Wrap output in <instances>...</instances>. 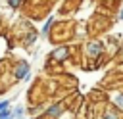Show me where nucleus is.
I'll return each instance as SVG.
<instances>
[{
	"label": "nucleus",
	"mask_w": 123,
	"mask_h": 119,
	"mask_svg": "<svg viewBox=\"0 0 123 119\" xmlns=\"http://www.w3.org/2000/svg\"><path fill=\"white\" fill-rule=\"evenodd\" d=\"M83 52H85V56H86L88 60H98V58L104 54V42L98 40V38H92V40H88V42L85 44Z\"/></svg>",
	"instance_id": "f257e3e1"
},
{
	"label": "nucleus",
	"mask_w": 123,
	"mask_h": 119,
	"mask_svg": "<svg viewBox=\"0 0 123 119\" xmlns=\"http://www.w3.org/2000/svg\"><path fill=\"white\" fill-rule=\"evenodd\" d=\"M13 79L15 81H29L31 79V63L29 61H17L13 67Z\"/></svg>",
	"instance_id": "f03ea898"
},
{
	"label": "nucleus",
	"mask_w": 123,
	"mask_h": 119,
	"mask_svg": "<svg viewBox=\"0 0 123 119\" xmlns=\"http://www.w3.org/2000/svg\"><path fill=\"white\" fill-rule=\"evenodd\" d=\"M63 104L62 102H56V104H50L44 111H42V115H44V119H60L62 115H63Z\"/></svg>",
	"instance_id": "7ed1b4c3"
},
{
	"label": "nucleus",
	"mask_w": 123,
	"mask_h": 119,
	"mask_svg": "<svg viewBox=\"0 0 123 119\" xmlns=\"http://www.w3.org/2000/svg\"><path fill=\"white\" fill-rule=\"evenodd\" d=\"M69 54H71V48L67 46V44H62V46H58V48H54L52 50V54H50V58L54 60V61H65L67 58H69Z\"/></svg>",
	"instance_id": "20e7f679"
},
{
	"label": "nucleus",
	"mask_w": 123,
	"mask_h": 119,
	"mask_svg": "<svg viewBox=\"0 0 123 119\" xmlns=\"http://www.w3.org/2000/svg\"><path fill=\"white\" fill-rule=\"evenodd\" d=\"M100 119H121V111L115 107V106H108L104 111H102V117Z\"/></svg>",
	"instance_id": "39448f33"
},
{
	"label": "nucleus",
	"mask_w": 123,
	"mask_h": 119,
	"mask_svg": "<svg viewBox=\"0 0 123 119\" xmlns=\"http://www.w3.org/2000/svg\"><path fill=\"white\" fill-rule=\"evenodd\" d=\"M52 25H54V17H48V19L44 21L42 29H40V35H42V36H48L50 31H52Z\"/></svg>",
	"instance_id": "423d86ee"
},
{
	"label": "nucleus",
	"mask_w": 123,
	"mask_h": 119,
	"mask_svg": "<svg viewBox=\"0 0 123 119\" xmlns=\"http://www.w3.org/2000/svg\"><path fill=\"white\" fill-rule=\"evenodd\" d=\"M25 107L23 106H17V107H13L12 109V119H25Z\"/></svg>",
	"instance_id": "0eeeda50"
},
{
	"label": "nucleus",
	"mask_w": 123,
	"mask_h": 119,
	"mask_svg": "<svg viewBox=\"0 0 123 119\" xmlns=\"http://www.w3.org/2000/svg\"><path fill=\"white\" fill-rule=\"evenodd\" d=\"M37 38H38V33H37V31H29L27 36H25V40H23V44H25V46H31Z\"/></svg>",
	"instance_id": "6e6552de"
},
{
	"label": "nucleus",
	"mask_w": 123,
	"mask_h": 119,
	"mask_svg": "<svg viewBox=\"0 0 123 119\" xmlns=\"http://www.w3.org/2000/svg\"><path fill=\"white\" fill-rule=\"evenodd\" d=\"M111 106H115V107H117V109H119V111L123 113V92H121V94H115V96H113V104H111Z\"/></svg>",
	"instance_id": "1a4fd4ad"
},
{
	"label": "nucleus",
	"mask_w": 123,
	"mask_h": 119,
	"mask_svg": "<svg viewBox=\"0 0 123 119\" xmlns=\"http://www.w3.org/2000/svg\"><path fill=\"white\" fill-rule=\"evenodd\" d=\"M25 2H27V0H6V4H8L12 10H17V8H21Z\"/></svg>",
	"instance_id": "9d476101"
},
{
	"label": "nucleus",
	"mask_w": 123,
	"mask_h": 119,
	"mask_svg": "<svg viewBox=\"0 0 123 119\" xmlns=\"http://www.w3.org/2000/svg\"><path fill=\"white\" fill-rule=\"evenodd\" d=\"M6 107H10V100H2V102H0V111L6 109Z\"/></svg>",
	"instance_id": "9b49d317"
},
{
	"label": "nucleus",
	"mask_w": 123,
	"mask_h": 119,
	"mask_svg": "<svg viewBox=\"0 0 123 119\" xmlns=\"http://www.w3.org/2000/svg\"><path fill=\"white\" fill-rule=\"evenodd\" d=\"M117 19H119V21H123V6L119 8V15H117Z\"/></svg>",
	"instance_id": "f8f14e48"
},
{
	"label": "nucleus",
	"mask_w": 123,
	"mask_h": 119,
	"mask_svg": "<svg viewBox=\"0 0 123 119\" xmlns=\"http://www.w3.org/2000/svg\"><path fill=\"white\" fill-rule=\"evenodd\" d=\"M119 56H121V58H123V46H121V48H119Z\"/></svg>",
	"instance_id": "ddd939ff"
}]
</instances>
